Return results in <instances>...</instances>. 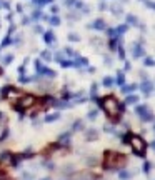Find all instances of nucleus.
<instances>
[{"instance_id": "7ed1b4c3", "label": "nucleus", "mask_w": 155, "mask_h": 180, "mask_svg": "<svg viewBox=\"0 0 155 180\" xmlns=\"http://www.w3.org/2000/svg\"><path fill=\"white\" fill-rule=\"evenodd\" d=\"M37 104H38V97H35L33 94H23V92H19V94L13 97V100H12V108L15 112H19L20 115H23L27 110L33 108Z\"/></svg>"}, {"instance_id": "6ab92c4d", "label": "nucleus", "mask_w": 155, "mask_h": 180, "mask_svg": "<svg viewBox=\"0 0 155 180\" xmlns=\"http://www.w3.org/2000/svg\"><path fill=\"white\" fill-rule=\"evenodd\" d=\"M87 164H89L90 167H95V165H97V158H95V157H92V158H87Z\"/></svg>"}, {"instance_id": "bb28decb", "label": "nucleus", "mask_w": 155, "mask_h": 180, "mask_svg": "<svg viewBox=\"0 0 155 180\" xmlns=\"http://www.w3.org/2000/svg\"><path fill=\"white\" fill-rule=\"evenodd\" d=\"M40 180H52L50 177H45V178H40Z\"/></svg>"}, {"instance_id": "dca6fc26", "label": "nucleus", "mask_w": 155, "mask_h": 180, "mask_svg": "<svg viewBox=\"0 0 155 180\" xmlns=\"http://www.w3.org/2000/svg\"><path fill=\"white\" fill-rule=\"evenodd\" d=\"M9 133H10V130L5 127V129H3V132L0 133V142H3V140H7V137H9Z\"/></svg>"}, {"instance_id": "0eeeda50", "label": "nucleus", "mask_w": 155, "mask_h": 180, "mask_svg": "<svg viewBox=\"0 0 155 180\" xmlns=\"http://www.w3.org/2000/svg\"><path fill=\"white\" fill-rule=\"evenodd\" d=\"M135 114L142 118V122H153V115H152V112L149 110L147 105H139V107H135Z\"/></svg>"}, {"instance_id": "f8f14e48", "label": "nucleus", "mask_w": 155, "mask_h": 180, "mask_svg": "<svg viewBox=\"0 0 155 180\" xmlns=\"http://www.w3.org/2000/svg\"><path fill=\"white\" fill-rule=\"evenodd\" d=\"M83 129H85V127H83V120H75V122H73V125H72V132H83Z\"/></svg>"}, {"instance_id": "393cba45", "label": "nucleus", "mask_w": 155, "mask_h": 180, "mask_svg": "<svg viewBox=\"0 0 155 180\" xmlns=\"http://www.w3.org/2000/svg\"><path fill=\"white\" fill-rule=\"evenodd\" d=\"M23 180H32L30 178V174H23Z\"/></svg>"}, {"instance_id": "a878e982", "label": "nucleus", "mask_w": 155, "mask_h": 180, "mask_svg": "<svg viewBox=\"0 0 155 180\" xmlns=\"http://www.w3.org/2000/svg\"><path fill=\"white\" fill-rule=\"evenodd\" d=\"M2 75H3V69L0 67V77H2Z\"/></svg>"}, {"instance_id": "9d476101", "label": "nucleus", "mask_w": 155, "mask_h": 180, "mask_svg": "<svg viewBox=\"0 0 155 180\" xmlns=\"http://www.w3.org/2000/svg\"><path fill=\"white\" fill-rule=\"evenodd\" d=\"M135 175V172H130V170H125V168H120L118 170V178L120 180H129Z\"/></svg>"}, {"instance_id": "1a4fd4ad", "label": "nucleus", "mask_w": 155, "mask_h": 180, "mask_svg": "<svg viewBox=\"0 0 155 180\" xmlns=\"http://www.w3.org/2000/svg\"><path fill=\"white\" fill-rule=\"evenodd\" d=\"M70 142H72V133H70V132L60 133V135H58V139H57V143H58V145H62L63 149H65V147H69Z\"/></svg>"}, {"instance_id": "412c9836", "label": "nucleus", "mask_w": 155, "mask_h": 180, "mask_svg": "<svg viewBox=\"0 0 155 180\" xmlns=\"http://www.w3.org/2000/svg\"><path fill=\"white\" fill-rule=\"evenodd\" d=\"M104 130H105V132H114V125H112V123H108V125H104Z\"/></svg>"}, {"instance_id": "9b49d317", "label": "nucleus", "mask_w": 155, "mask_h": 180, "mask_svg": "<svg viewBox=\"0 0 155 180\" xmlns=\"http://www.w3.org/2000/svg\"><path fill=\"white\" fill-rule=\"evenodd\" d=\"M10 157H12V152H10V150L0 152V164H9Z\"/></svg>"}, {"instance_id": "f257e3e1", "label": "nucleus", "mask_w": 155, "mask_h": 180, "mask_svg": "<svg viewBox=\"0 0 155 180\" xmlns=\"http://www.w3.org/2000/svg\"><path fill=\"white\" fill-rule=\"evenodd\" d=\"M97 102L100 105V108L105 112L108 122L112 125H117L122 118V112H120V102L115 95H105V97H97Z\"/></svg>"}, {"instance_id": "f03ea898", "label": "nucleus", "mask_w": 155, "mask_h": 180, "mask_svg": "<svg viewBox=\"0 0 155 180\" xmlns=\"http://www.w3.org/2000/svg\"><path fill=\"white\" fill-rule=\"evenodd\" d=\"M127 164H129V157L122 152L117 150L104 152V162H102L104 170H120V168H125Z\"/></svg>"}, {"instance_id": "6e6552de", "label": "nucleus", "mask_w": 155, "mask_h": 180, "mask_svg": "<svg viewBox=\"0 0 155 180\" xmlns=\"http://www.w3.org/2000/svg\"><path fill=\"white\" fill-rule=\"evenodd\" d=\"M83 139H85L87 142H95V140H98V130L93 129V127L83 129Z\"/></svg>"}, {"instance_id": "a211bd4d", "label": "nucleus", "mask_w": 155, "mask_h": 180, "mask_svg": "<svg viewBox=\"0 0 155 180\" xmlns=\"http://www.w3.org/2000/svg\"><path fill=\"white\" fill-rule=\"evenodd\" d=\"M97 115H98V112H97V110H90L87 117H89L90 120H95V118H97Z\"/></svg>"}, {"instance_id": "2eb2a0df", "label": "nucleus", "mask_w": 155, "mask_h": 180, "mask_svg": "<svg viewBox=\"0 0 155 180\" xmlns=\"http://www.w3.org/2000/svg\"><path fill=\"white\" fill-rule=\"evenodd\" d=\"M122 143L124 145H129L130 143V137H132V132H125V133H122Z\"/></svg>"}, {"instance_id": "5701e85b", "label": "nucleus", "mask_w": 155, "mask_h": 180, "mask_svg": "<svg viewBox=\"0 0 155 180\" xmlns=\"http://www.w3.org/2000/svg\"><path fill=\"white\" fill-rule=\"evenodd\" d=\"M118 83H120V85H122V83H124V75H122V73H120V75H118Z\"/></svg>"}, {"instance_id": "ddd939ff", "label": "nucleus", "mask_w": 155, "mask_h": 180, "mask_svg": "<svg viewBox=\"0 0 155 180\" xmlns=\"http://www.w3.org/2000/svg\"><path fill=\"white\" fill-rule=\"evenodd\" d=\"M152 167H153V164H152V162H149V160H145V162H143V165H142V172H143V174H150V170H152Z\"/></svg>"}, {"instance_id": "f3484780", "label": "nucleus", "mask_w": 155, "mask_h": 180, "mask_svg": "<svg viewBox=\"0 0 155 180\" xmlns=\"http://www.w3.org/2000/svg\"><path fill=\"white\" fill-rule=\"evenodd\" d=\"M137 100H139L137 95H130V97H127V104H137Z\"/></svg>"}, {"instance_id": "aec40b11", "label": "nucleus", "mask_w": 155, "mask_h": 180, "mask_svg": "<svg viewBox=\"0 0 155 180\" xmlns=\"http://www.w3.org/2000/svg\"><path fill=\"white\" fill-rule=\"evenodd\" d=\"M45 168H47V170H54L55 164H54V162H45Z\"/></svg>"}, {"instance_id": "39448f33", "label": "nucleus", "mask_w": 155, "mask_h": 180, "mask_svg": "<svg viewBox=\"0 0 155 180\" xmlns=\"http://www.w3.org/2000/svg\"><path fill=\"white\" fill-rule=\"evenodd\" d=\"M33 157H35V154L30 152V150L29 152H22V154H13L12 152V157H10V160H9V165L13 167V168H17L22 160H30V158H33Z\"/></svg>"}, {"instance_id": "b1692460", "label": "nucleus", "mask_w": 155, "mask_h": 180, "mask_svg": "<svg viewBox=\"0 0 155 180\" xmlns=\"http://www.w3.org/2000/svg\"><path fill=\"white\" fill-rule=\"evenodd\" d=\"M135 89V85H132V87H127V89H124V92H130V90H133Z\"/></svg>"}, {"instance_id": "20e7f679", "label": "nucleus", "mask_w": 155, "mask_h": 180, "mask_svg": "<svg viewBox=\"0 0 155 180\" xmlns=\"http://www.w3.org/2000/svg\"><path fill=\"white\" fill-rule=\"evenodd\" d=\"M130 147H132V152L133 155H137V157L140 158H145V154H147V140L143 139V137L137 135V133H132V137H130Z\"/></svg>"}, {"instance_id": "423d86ee", "label": "nucleus", "mask_w": 155, "mask_h": 180, "mask_svg": "<svg viewBox=\"0 0 155 180\" xmlns=\"http://www.w3.org/2000/svg\"><path fill=\"white\" fill-rule=\"evenodd\" d=\"M97 178L100 177L95 175L92 170H79V172H73L69 177V180H97Z\"/></svg>"}, {"instance_id": "4be33fe9", "label": "nucleus", "mask_w": 155, "mask_h": 180, "mask_svg": "<svg viewBox=\"0 0 155 180\" xmlns=\"http://www.w3.org/2000/svg\"><path fill=\"white\" fill-rule=\"evenodd\" d=\"M104 83H105V87H110L112 85V79H105Z\"/></svg>"}, {"instance_id": "4468645a", "label": "nucleus", "mask_w": 155, "mask_h": 180, "mask_svg": "<svg viewBox=\"0 0 155 180\" xmlns=\"http://www.w3.org/2000/svg\"><path fill=\"white\" fill-rule=\"evenodd\" d=\"M58 118H60V114H58V112H55V114H48L47 117H45V122L50 123V122H55V120H58Z\"/></svg>"}]
</instances>
